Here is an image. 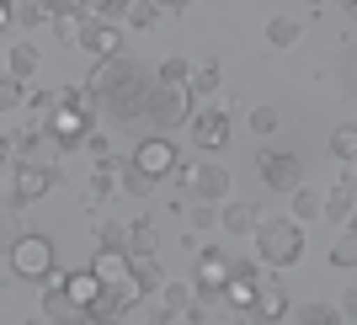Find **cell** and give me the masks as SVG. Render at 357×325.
I'll return each mask as SVG.
<instances>
[{
    "label": "cell",
    "instance_id": "obj_1",
    "mask_svg": "<svg viewBox=\"0 0 357 325\" xmlns=\"http://www.w3.org/2000/svg\"><path fill=\"white\" fill-rule=\"evenodd\" d=\"M96 91V102L112 112V118H144V91H149V75L139 59L128 54H112V59L96 64V75L86 80Z\"/></svg>",
    "mask_w": 357,
    "mask_h": 325
},
{
    "label": "cell",
    "instance_id": "obj_2",
    "mask_svg": "<svg viewBox=\"0 0 357 325\" xmlns=\"http://www.w3.org/2000/svg\"><path fill=\"white\" fill-rule=\"evenodd\" d=\"M256 262H267V266H298L304 262V229H298V219H261L256 224Z\"/></svg>",
    "mask_w": 357,
    "mask_h": 325
},
{
    "label": "cell",
    "instance_id": "obj_3",
    "mask_svg": "<svg viewBox=\"0 0 357 325\" xmlns=\"http://www.w3.org/2000/svg\"><path fill=\"white\" fill-rule=\"evenodd\" d=\"M144 118L155 123L160 133L181 128V123L192 118V91H187V86H165V80H155V86L144 91Z\"/></svg>",
    "mask_w": 357,
    "mask_h": 325
},
{
    "label": "cell",
    "instance_id": "obj_4",
    "mask_svg": "<svg viewBox=\"0 0 357 325\" xmlns=\"http://www.w3.org/2000/svg\"><path fill=\"white\" fill-rule=\"evenodd\" d=\"M6 262H11V278H22V282H43L48 272H54V240L48 235H16V245L6 251Z\"/></svg>",
    "mask_w": 357,
    "mask_h": 325
},
{
    "label": "cell",
    "instance_id": "obj_5",
    "mask_svg": "<svg viewBox=\"0 0 357 325\" xmlns=\"http://www.w3.org/2000/svg\"><path fill=\"white\" fill-rule=\"evenodd\" d=\"M54 171H59V165L16 160V171H11V208H27V203H38V197H48V187H54Z\"/></svg>",
    "mask_w": 357,
    "mask_h": 325
},
{
    "label": "cell",
    "instance_id": "obj_6",
    "mask_svg": "<svg viewBox=\"0 0 357 325\" xmlns=\"http://www.w3.org/2000/svg\"><path fill=\"white\" fill-rule=\"evenodd\" d=\"M256 171H261V181H267L272 192H294L298 181H304V165H298V155H288V149H261V155H256Z\"/></svg>",
    "mask_w": 357,
    "mask_h": 325
},
{
    "label": "cell",
    "instance_id": "obj_7",
    "mask_svg": "<svg viewBox=\"0 0 357 325\" xmlns=\"http://www.w3.org/2000/svg\"><path fill=\"white\" fill-rule=\"evenodd\" d=\"M134 165H144L149 176H165V171H176V144H171L165 133H149V139H139Z\"/></svg>",
    "mask_w": 357,
    "mask_h": 325
},
{
    "label": "cell",
    "instance_id": "obj_8",
    "mask_svg": "<svg viewBox=\"0 0 357 325\" xmlns=\"http://www.w3.org/2000/svg\"><path fill=\"white\" fill-rule=\"evenodd\" d=\"M80 48H91L96 59H112V54H123V27L96 16V22H86V27H80Z\"/></svg>",
    "mask_w": 357,
    "mask_h": 325
},
{
    "label": "cell",
    "instance_id": "obj_9",
    "mask_svg": "<svg viewBox=\"0 0 357 325\" xmlns=\"http://www.w3.org/2000/svg\"><path fill=\"white\" fill-rule=\"evenodd\" d=\"M187 123H192V144L197 149H224V144H229V118L213 112V107H208V112H192Z\"/></svg>",
    "mask_w": 357,
    "mask_h": 325
},
{
    "label": "cell",
    "instance_id": "obj_10",
    "mask_svg": "<svg viewBox=\"0 0 357 325\" xmlns=\"http://www.w3.org/2000/svg\"><path fill=\"white\" fill-rule=\"evenodd\" d=\"M187 187H192L197 203H224L229 197V171L224 165H197L192 176H187Z\"/></svg>",
    "mask_w": 357,
    "mask_h": 325
},
{
    "label": "cell",
    "instance_id": "obj_11",
    "mask_svg": "<svg viewBox=\"0 0 357 325\" xmlns=\"http://www.w3.org/2000/svg\"><path fill=\"white\" fill-rule=\"evenodd\" d=\"M352 213H357V181L342 176V181H336V192L320 197V219H331V224H352Z\"/></svg>",
    "mask_w": 357,
    "mask_h": 325
},
{
    "label": "cell",
    "instance_id": "obj_12",
    "mask_svg": "<svg viewBox=\"0 0 357 325\" xmlns=\"http://www.w3.org/2000/svg\"><path fill=\"white\" fill-rule=\"evenodd\" d=\"M187 304H192V282H160L155 288V320H181L187 315Z\"/></svg>",
    "mask_w": 357,
    "mask_h": 325
},
{
    "label": "cell",
    "instance_id": "obj_13",
    "mask_svg": "<svg viewBox=\"0 0 357 325\" xmlns=\"http://www.w3.org/2000/svg\"><path fill=\"white\" fill-rule=\"evenodd\" d=\"M288 294L278 288V282H267V278H256V304H251V315H261V320H288Z\"/></svg>",
    "mask_w": 357,
    "mask_h": 325
},
{
    "label": "cell",
    "instance_id": "obj_14",
    "mask_svg": "<svg viewBox=\"0 0 357 325\" xmlns=\"http://www.w3.org/2000/svg\"><path fill=\"white\" fill-rule=\"evenodd\" d=\"M224 278H229V256H219L208 245V251H197V288H208V294H219Z\"/></svg>",
    "mask_w": 357,
    "mask_h": 325
},
{
    "label": "cell",
    "instance_id": "obj_15",
    "mask_svg": "<svg viewBox=\"0 0 357 325\" xmlns=\"http://www.w3.org/2000/svg\"><path fill=\"white\" fill-rule=\"evenodd\" d=\"M43 288H48V294H43V315H48V320H86V310L64 294V282H43Z\"/></svg>",
    "mask_w": 357,
    "mask_h": 325
},
{
    "label": "cell",
    "instance_id": "obj_16",
    "mask_svg": "<svg viewBox=\"0 0 357 325\" xmlns=\"http://www.w3.org/2000/svg\"><path fill=\"white\" fill-rule=\"evenodd\" d=\"M155 251H160V224L134 219L128 224V256H155Z\"/></svg>",
    "mask_w": 357,
    "mask_h": 325
},
{
    "label": "cell",
    "instance_id": "obj_17",
    "mask_svg": "<svg viewBox=\"0 0 357 325\" xmlns=\"http://www.w3.org/2000/svg\"><path fill=\"white\" fill-rule=\"evenodd\" d=\"M219 224L229 229V235H251L256 224H261V213H256V203H229L219 213Z\"/></svg>",
    "mask_w": 357,
    "mask_h": 325
},
{
    "label": "cell",
    "instance_id": "obj_18",
    "mask_svg": "<svg viewBox=\"0 0 357 325\" xmlns=\"http://www.w3.org/2000/svg\"><path fill=\"white\" fill-rule=\"evenodd\" d=\"M118 187H123V192H128V197H155V187H160V176H149L144 165H134V160H128V165H123V176H118Z\"/></svg>",
    "mask_w": 357,
    "mask_h": 325
},
{
    "label": "cell",
    "instance_id": "obj_19",
    "mask_svg": "<svg viewBox=\"0 0 357 325\" xmlns=\"http://www.w3.org/2000/svg\"><path fill=\"white\" fill-rule=\"evenodd\" d=\"M54 16H48V0H16V11H11V27L32 32V27H48Z\"/></svg>",
    "mask_w": 357,
    "mask_h": 325
},
{
    "label": "cell",
    "instance_id": "obj_20",
    "mask_svg": "<svg viewBox=\"0 0 357 325\" xmlns=\"http://www.w3.org/2000/svg\"><path fill=\"white\" fill-rule=\"evenodd\" d=\"M128 278L139 282V294H144V298L165 282V278H160V266H155V256H128Z\"/></svg>",
    "mask_w": 357,
    "mask_h": 325
},
{
    "label": "cell",
    "instance_id": "obj_21",
    "mask_svg": "<svg viewBox=\"0 0 357 325\" xmlns=\"http://www.w3.org/2000/svg\"><path fill=\"white\" fill-rule=\"evenodd\" d=\"M298 38H304V22H294V16H272L267 22V43L272 48H298Z\"/></svg>",
    "mask_w": 357,
    "mask_h": 325
},
{
    "label": "cell",
    "instance_id": "obj_22",
    "mask_svg": "<svg viewBox=\"0 0 357 325\" xmlns=\"http://www.w3.org/2000/svg\"><path fill=\"white\" fill-rule=\"evenodd\" d=\"M96 245L102 251H128V219H96Z\"/></svg>",
    "mask_w": 357,
    "mask_h": 325
},
{
    "label": "cell",
    "instance_id": "obj_23",
    "mask_svg": "<svg viewBox=\"0 0 357 325\" xmlns=\"http://www.w3.org/2000/svg\"><path fill=\"white\" fill-rule=\"evenodd\" d=\"M91 272L102 282H118L123 272H128V251H96V262H91Z\"/></svg>",
    "mask_w": 357,
    "mask_h": 325
},
{
    "label": "cell",
    "instance_id": "obj_24",
    "mask_svg": "<svg viewBox=\"0 0 357 325\" xmlns=\"http://www.w3.org/2000/svg\"><path fill=\"white\" fill-rule=\"evenodd\" d=\"M6 75L32 80V75H38V43H11V70H6Z\"/></svg>",
    "mask_w": 357,
    "mask_h": 325
},
{
    "label": "cell",
    "instance_id": "obj_25",
    "mask_svg": "<svg viewBox=\"0 0 357 325\" xmlns=\"http://www.w3.org/2000/svg\"><path fill=\"white\" fill-rule=\"evenodd\" d=\"M64 294H70V298H75V304H80V310H86L91 298L102 294V278H96V272H75V278H70V282H64Z\"/></svg>",
    "mask_w": 357,
    "mask_h": 325
},
{
    "label": "cell",
    "instance_id": "obj_26",
    "mask_svg": "<svg viewBox=\"0 0 357 325\" xmlns=\"http://www.w3.org/2000/svg\"><path fill=\"white\" fill-rule=\"evenodd\" d=\"M331 266H342V272H352V266H357V235H352V224H342V240L331 245Z\"/></svg>",
    "mask_w": 357,
    "mask_h": 325
},
{
    "label": "cell",
    "instance_id": "obj_27",
    "mask_svg": "<svg viewBox=\"0 0 357 325\" xmlns=\"http://www.w3.org/2000/svg\"><path fill=\"white\" fill-rule=\"evenodd\" d=\"M331 155L342 165H352V155H357V123H342L336 128V139H331Z\"/></svg>",
    "mask_w": 357,
    "mask_h": 325
},
{
    "label": "cell",
    "instance_id": "obj_28",
    "mask_svg": "<svg viewBox=\"0 0 357 325\" xmlns=\"http://www.w3.org/2000/svg\"><path fill=\"white\" fill-rule=\"evenodd\" d=\"M91 16L86 11H64V16H54V32H59V43H80V27H86Z\"/></svg>",
    "mask_w": 357,
    "mask_h": 325
},
{
    "label": "cell",
    "instance_id": "obj_29",
    "mask_svg": "<svg viewBox=\"0 0 357 325\" xmlns=\"http://www.w3.org/2000/svg\"><path fill=\"white\" fill-rule=\"evenodd\" d=\"M294 219L304 224V219H320V192H310L304 181L294 187Z\"/></svg>",
    "mask_w": 357,
    "mask_h": 325
},
{
    "label": "cell",
    "instance_id": "obj_30",
    "mask_svg": "<svg viewBox=\"0 0 357 325\" xmlns=\"http://www.w3.org/2000/svg\"><path fill=\"white\" fill-rule=\"evenodd\" d=\"M187 91H197V96H213V91H219V64H203V70H192L187 75Z\"/></svg>",
    "mask_w": 357,
    "mask_h": 325
},
{
    "label": "cell",
    "instance_id": "obj_31",
    "mask_svg": "<svg viewBox=\"0 0 357 325\" xmlns=\"http://www.w3.org/2000/svg\"><path fill=\"white\" fill-rule=\"evenodd\" d=\"M27 96V80H16V75H0V112H16Z\"/></svg>",
    "mask_w": 357,
    "mask_h": 325
},
{
    "label": "cell",
    "instance_id": "obj_32",
    "mask_svg": "<svg viewBox=\"0 0 357 325\" xmlns=\"http://www.w3.org/2000/svg\"><path fill=\"white\" fill-rule=\"evenodd\" d=\"M128 27H155V22H160V6H155V0H128Z\"/></svg>",
    "mask_w": 357,
    "mask_h": 325
},
{
    "label": "cell",
    "instance_id": "obj_33",
    "mask_svg": "<svg viewBox=\"0 0 357 325\" xmlns=\"http://www.w3.org/2000/svg\"><path fill=\"white\" fill-rule=\"evenodd\" d=\"M16 235H22V219H16V208H0V256L16 245Z\"/></svg>",
    "mask_w": 357,
    "mask_h": 325
},
{
    "label": "cell",
    "instance_id": "obj_34",
    "mask_svg": "<svg viewBox=\"0 0 357 325\" xmlns=\"http://www.w3.org/2000/svg\"><path fill=\"white\" fill-rule=\"evenodd\" d=\"M251 128L256 133H278V128H283V112H278V107H256V112H251Z\"/></svg>",
    "mask_w": 357,
    "mask_h": 325
},
{
    "label": "cell",
    "instance_id": "obj_35",
    "mask_svg": "<svg viewBox=\"0 0 357 325\" xmlns=\"http://www.w3.org/2000/svg\"><path fill=\"white\" fill-rule=\"evenodd\" d=\"M187 75H192V64H187V59H165L160 64V80H165V86H187Z\"/></svg>",
    "mask_w": 357,
    "mask_h": 325
},
{
    "label": "cell",
    "instance_id": "obj_36",
    "mask_svg": "<svg viewBox=\"0 0 357 325\" xmlns=\"http://www.w3.org/2000/svg\"><path fill=\"white\" fill-rule=\"evenodd\" d=\"M187 224H192V229H213V224H219V213H213V203H192V213H187Z\"/></svg>",
    "mask_w": 357,
    "mask_h": 325
},
{
    "label": "cell",
    "instance_id": "obj_37",
    "mask_svg": "<svg viewBox=\"0 0 357 325\" xmlns=\"http://www.w3.org/2000/svg\"><path fill=\"white\" fill-rule=\"evenodd\" d=\"M294 320H304V325H320V320H336L331 315V304H304V310H288Z\"/></svg>",
    "mask_w": 357,
    "mask_h": 325
},
{
    "label": "cell",
    "instance_id": "obj_38",
    "mask_svg": "<svg viewBox=\"0 0 357 325\" xmlns=\"http://www.w3.org/2000/svg\"><path fill=\"white\" fill-rule=\"evenodd\" d=\"M112 187H118V176H112V171H102V165H96V181H91V197H107V192H112Z\"/></svg>",
    "mask_w": 357,
    "mask_h": 325
},
{
    "label": "cell",
    "instance_id": "obj_39",
    "mask_svg": "<svg viewBox=\"0 0 357 325\" xmlns=\"http://www.w3.org/2000/svg\"><path fill=\"white\" fill-rule=\"evenodd\" d=\"M16 160V139H11V133H6V128H0V171H6V165H11Z\"/></svg>",
    "mask_w": 357,
    "mask_h": 325
},
{
    "label": "cell",
    "instance_id": "obj_40",
    "mask_svg": "<svg viewBox=\"0 0 357 325\" xmlns=\"http://www.w3.org/2000/svg\"><path fill=\"white\" fill-rule=\"evenodd\" d=\"M331 315H336V320H352V315H357V294H342V304H336Z\"/></svg>",
    "mask_w": 357,
    "mask_h": 325
},
{
    "label": "cell",
    "instance_id": "obj_41",
    "mask_svg": "<svg viewBox=\"0 0 357 325\" xmlns=\"http://www.w3.org/2000/svg\"><path fill=\"white\" fill-rule=\"evenodd\" d=\"M64 11H80V0H48V16H64Z\"/></svg>",
    "mask_w": 357,
    "mask_h": 325
},
{
    "label": "cell",
    "instance_id": "obj_42",
    "mask_svg": "<svg viewBox=\"0 0 357 325\" xmlns=\"http://www.w3.org/2000/svg\"><path fill=\"white\" fill-rule=\"evenodd\" d=\"M11 11H16V0H0V32L11 27Z\"/></svg>",
    "mask_w": 357,
    "mask_h": 325
},
{
    "label": "cell",
    "instance_id": "obj_43",
    "mask_svg": "<svg viewBox=\"0 0 357 325\" xmlns=\"http://www.w3.org/2000/svg\"><path fill=\"white\" fill-rule=\"evenodd\" d=\"M155 6H160V11H187L192 0H155Z\"/></svg>",
    "mask_w": 357,
    "mask_h": 325
},
{
    "label": "cell",
    "instance_id": "obj_44",
    "mask_svg": "<svg viewBox=\"0 0 357 325\" xmlns=\"http://www.w3.org/2000/svg\"><path fill=\"white\" fill-rule=\"evenodd\" d=\"M80 11H86V16L96 11V16H102V11H107V0H80Z\"/></svg>",
    "mask_w": 357,
    "mask_h": 325
},
{
    "label": "cell",
    "instance_id": "obj_45",
    "mask_svg": "<svg viewBox=\"0 0 357 325\" xmlns=\"http://www.w3.org/2000/svg\"><path fill=\"white\" fill-rule=\"evenodd\" d=\"M336 6H352V0H336Z\"/></svg>",
    "mask_w": 357,
    "mask_h": 325
}]
</instances>
